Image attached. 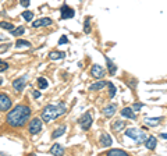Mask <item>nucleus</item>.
Masks as SVG:
<instances>
[{
    "mask_svg": "<svg viewBox=\"0 0 167 156\" xmlns=\"http://www.w3.org/2000/svg\"><path fill=\"white\" fill-rule=\"evenodd\" d=\"M161 121V117H146L145 119V124L148 127H156L157 124H160Z\"/></svg>",
    "mask_w": 167,
    "mask_h": 156,
    "instance_id": "nucleus-16",
    "label": "nucleus"
},
{
    "mask_svg": "<svg viewBox=\"0 0 167 156\" xmlns=\"http://www.w3.org/2000/svg\"><path fill=\"white\" fill-rule=\"evenodd\" d=\"M124 134H125V136H128V138H132L134 141L136 142V144H143L145 139L148 138L146 134H145L143 131H142V130H138V128H134V127L127 128Z\"/></svg>",
    "mask_w": 167,
    "mask_h": 156,
    "instance_id": "nucleus-3",
    "label": "nucleus"
},
{
    "mask_svg": "<svg viewBox=\"0 0 167 156\" xmlns=\"http://www.w3.org/2000/svg\"><path fill=\"white\" fill-rule=\"evenodd\" d=\"M19 4H21L22 7L28 8L29 7V4H31V0H19Z\"/></svg>",
    "mask_w": 167,
    "mask_h": 156,
    "instance_id": "nucleus-33",
    "label": "nucleus"
},
{
    "mask_svg": "<svg viewBox=\"0 0 167 156\" xmlns=\"http://www.w3.org/2000/svg\"><path fill=\"white\" fill-rule=\"evenodd\" d=\"M32 95H33V98H35V99H39V98L42 96V93H41L39 91H33V92H32Z\"/></svg>",
    "mask_w": 167,
    "mask_h": 156,
    "instance_id": "nucleus-34",
    "label": "nucleus"
},
{
    "mask_svg": "<svg viewBox=\"0 0 167 156\" xmlns=\"http://www.w3.org/2000/svg\"><path fill=\"white\" fill-rule=\"evenodd\" d=\"M121 116L122 117H127V119H130V120H135L136 119V116H135V113H134V109L132 107H124L121 111Z\"/></svg>",
    "mask_w": 167,
    "mask_h": 156,
    "instance_id": "nucleus-14",
    "label": "nucleus"
},
{
    "mask_svg": "<svg viewBox=\"0 0 167 156\" xmlns=\"http://www.w3.org/2000/svg\"><path fill=\"white\" fill-rule=\"evenodd\" d=\"M79 2H84V0H79Z\"/></svg>",
    "mask_w": 167,
    "mask_h": 156,
    "instance_id": "nucleus-37",
    "label": "nucleus"
},
{
    "mask_svg": "<svg viewBox=\"0 0 167 156\" xmlns=\"http://www.w3.org/2000/svg\"><path fill=\"white\" fill-rule=\"evenodd\" d=\"M64 57H66V53L64 52H57V50H54V52L49 53L50 60H60V58H64Z\"/></svg>",
    "mask_w": 167,
    "mask_h": 156,
    "instance_id": "nucleus-20",
    "label": "nucleus"
},
{
    "mask_svg": "<svg viewBox=\"0 0 167 156\" xmlns=\"http://www.w3.org/2000/svg\"><path fill=\"white\" fill-rule=\"evenodd\" d=\"M106 85H107V82L106 81H97V82H93L91 86H89V89L91 91H100V89L106 88Z\"/></svg>",
    "mask_w": 167,
    "mask_h": 156,
    "instance_id": "nucleus-19",
    "label": "nucleus"
},
{
    "mask_svg": "<svg viewBox=\"0 0 167 156\" xmlns=\"http://www.w3.org/2000/svg\"><path fill=\"white\" fill-rule=\"evenodd\" d=\"M105 60H106V66H107V70H109V74H110V75H114V74L117 72V66L110 60V58L107 57V56H105Z\"/></svg>",
    "mask_w": 167,
    "mask_h": 156,
    "instance_id": "nucleus-17",
    "label": "nucleus"
},
{
    "mask_svg": "<svg viewBox=\"0 0 167 156\" xmlns=\"http://www.w3.org/2000/svg\"><path fill=\"white\" fill-rule=\"evenodd\" d=\"M7 68H8V64L6 63V61L0 60V72H2V71H6Z\"/></svg>",
    "mask_w": 167,
    "mask_h": 156,
    "instance_id": "nucleus-30",
    "label": "nucleus"
},
{
    "mask_svg": "<svg viewBox=\"0 0 167 156\" xmlns=\"http://www.w3.org/2000/svg\"><path fill=\"white\" fill-rule=\"evenodd\" d=\"M27 80H28V75H22V77H19V78H17V80L13 81V89L17 92V93H19V92L24 91Z\"/></svg>",
    "mask_w": 167,
    "mask_h": 156,
    "instance_id": "nucleus-7",
    "label": "nucleus"
},
{
    "mask_svg": "<svg viewBox=\"0 0 167 156\" xmlns=\"http://www.w3.org/2000/svg\"><path fill=\"white\" fill-rule=\"evenodd\" d=\"M66 130H67L66 125H61V127L56 128V130L53 131V134H52V138H53V139H56V138H58V136H61L64 132H66Z\"/></svg>",
    "mask_w": 167,
    "mask_h": 156,
    "instance_id": "nucleus-22",
    "label": "nucleus"
},
{
    "mask_svg": "<svg viewBox=\"0 0 167 156\" xmlns=\"http://www.w3.org/2000/svg\"><path fill=\"white\" fill-rule=\"evenodd\" d=\"M75 15V10L67 4H63L60 8V20H68Z\"/></svg>",
    "mask_w": 167,
    "mask_h": 156,
    "instance_id": "nucleus-8",
    "label": "nucleus"
},
{
    "mask_svg": "<svg viewBox=\"0 0 167 156\" xmlns=\"http://www.w3.org/2000/svg\"><path fill=\"white\" fill-rule=\"evenodd\" d=\"M67 111L66 109V103L64 102H58L57 105H47L46 107L42 110L41 113V119L43 120L45 123H50L53 120H56L57 117L63 116Z\"/></svg>",
    "mask_w": 167,
    "mask_h": 156,
    "instance_id": "nucleus-2",
    "label": "nucleus"
},
{
    "mask_svg": "<svg viewBox=\"0 0 167 156\" xmlns=\"http://www.w3.org/2000/svg\"><path fill=\"white\" fill-rule=\"evenodd\" d=\"M156 145H157V141H156L155 136H148V138L145 139V146H146V149L155 150Z\"/></svg>",
    "mask_w": 167,
    "mask_h": 156,
    "instance_id": "nucleus-15",
    "label": "nucleus"
},
{
    "mask_svg": "<svg viewBox=\"0 0 167 156\" xmlns=\"http://www.w3.org/2000/svg\"><path fill=\"white\" fill-rule=\"evenodd\" d=\"M15 47L17 49H19V47H31V42L25 41V39H17Z\"/></svg>",
    "mask_w": 167,
    "mask_h": 156,
    "instance_id": "nucleus-23",
    "label": "nucleus"
},
{
    "mask_svg": "<svg viewBox=\"0 0 167 156\" xmlns=\"http://www.w3.org/2000/svg\"><path fill=\"white\" fill-rule=\"evenodd\" d=\"M0 28L11 31V29H14V25L11 24V22H4V21H2V22H0Z\"/></svg>",
    "mask_w": 167,
    "mask_h": 156,
    "instance_id": "nucleus-29",
    "label": "nucleus"
},
{
    "mask_svg": "<svg viewBox=\"0 0 167 156\" xmlns=\"http://www.w3.org/2000/svg\"><path fill=\"white\" fill-rule=\"evenodd\" d=\"M63 153H64V148L60 144H53V146L50 148V155L58 156V155H63Z\"/></svg>",
    "mask_w": 167,
    "mask_h": 156,
    "instance_id": "nucleus-18",
    "label": "nucleus"
},
{
    "mask_svg": "<svg viewBox=\"0 0 167 156\" xmlns=\"http://www.w3.org/2000/svg\"><path fill=\"white\" fill-rule=\"evenodd\" d=\"M68 43V38L66 35H63L60 39H58V45H67Z\"/></svg>",
    "mask_w": 167,
    "mask_h": 156,
    "instance_id": "nucleus-31",
    "label": "nucleus"
},
{
    "mask_svg": "<svg viewBox=\"0 0 167 156\" xmlns=\"http://www.w3.org/2000/svg\"><path fill=\"white\" fill-rule=\"evenodd\" d=\"M0 84H2V80H0Z\"/></svg>",
    "mask_w": 167,
    "mask_h": 156,
    "instance_id": "nucleus-36",
    "label": "nucleus"
},
{
    "mask_svg": "<svg viewBox=\"0 0 167 156\" xmlns=\"http://www.w3.org/2000/svg\"><path fill=\"white\" fill-rule=\"evenodd\" d=\"M107 86H109V96H110V99H111V98H114V95H116L117 88L111 82H107Z\"/></svg>",
    "mask_w": 167,
    "mask_h": 156,
    "instance_id": "nucleus-28",
    "label": "nucleus"
},
{
    "mask_svg": "<svg viewBox=\"0 0 167 156\" xmlns=\"http://www.w3.org/2000/svg\"><path fill=\"white\" fill-rule=\"evenodd\" d=\"M143 107V105L142 103H139V102H136V103H134V106H132V109H134V111H139Z\"/></svg>",
    "mask_w": 167,
    "mask_h": 156,
    "instance_id": "nucleus-32",
    "label": "nucleus"
},
{
    "mask_svg": "<svg viewBox=\"0 0 167 156\" xmlns=\"http://www.w3.org/2000/svg\"><path fill=\"white\" fill-rule=\"evenodd\" d=\"M160 136L163 139H167V132H163V134H160Z\"/></svg>",
    "mask_w": 167,
    "mask_h": 156,
    "instance_id": "nucleus-35",
    "label": "nucleus"
},
{
    "mask_svg": "<svg viewBox=\"0 0 167 156\" xmlns=\"http://www.w3.org/2000/svg\"><path fill=\"white\" fill-rule=\"evenodd\" d=\"M99 144H100V146H103V148H109V146H111V144H113V139H111V136L109 135V134L105 132V134L100 135Z\"/></svg>",
    "mask_w": 167,
    "mask_h": 156,
    "instance_id": "nucleus-11",
    "label": "nucleus"
},
{
    "mask_svg": "<svg viewBox=\"0 0 167 156\" xmlns=\"http://www.w3.org/2000/svg\"><path fill=\"white\" fill-rule=\"evenodd\" d=\"M25 33V28L24 27H18V28H14V29H11V35L14 36H21Z\"/></svg>",
    "mask_w": 167,
    "mask_h": 156,
    "instance_id": "nucleus-24",
    "label": "nucleus"
},
{
    "mask_svg": "<svg viewBox=\"0 0 167 156\" xmlns=\"http://www.w3.org/2000/svg\"><path fill=\"white\" fill-rule=\"evenodd\" d=\"M36 82H38V86H39L41 89L47 88V85H49V84H47V81H46V78H45V77H39Z\"/></svg>",
    "mask_w": 167,
    "mask_h": 156,
    "instance_id": "nucleus-26",
    "label": "nucleus"
},
{
    "mask_svg": "<svg viewBox=\"0 0 167 156\" xmlns=\"http://www.w3.org/2000/svg\"><path fill=\"white\" fill-rule=\"evenodd\" d=\"M106 74V70L103 68L102 66H99V64H93L91 68V75L93 78H97V80H100V78H103Z\"/></svg>",
    "mask_w": 167,
    "mask_h": 156,
    "instance_id": "nucleus-9",
    "label": "nucleus"
},
{
    "mask_svg": "<svg viewBox=\"0 0 167 156\" xmlns=\"http://www.w3.org/2000/svg\"><path fill=\"white\" fill-rule=\"evenodd\" d=\"M42 123L43 120L39 119V117H33L32 120L29 121V125H28V131H29L31 135H36L42 131Z\"/></svg>",
    "mask_w": 167,
    "mask_h": 156,
    "instance_id": "nucleus-4",
    "label": "nucleus"
},
{
    "mask_svg": "<svg viewBox=\"0 0 167 156\" xmlns=\"http://www.w3.org/2000/svg\"><path fill=\"white\" fill-rule=\"evenodd\" d=\"M106 155L107 156H127L128 153L122 149H110L106 152Z\"/></svg>",
    "mask_w": 167,
    "mask_h": 156,
    "instance_id": "nucleus-21",
    "label": "nucleus"
},
{
    "mask_svg": "<svg viewBox=\"0 0 167 156\" xmlns=\"http://www.w3.org/2000/svg\"><path fill=\"white\" fill-rule=\"evenodd\" d=\"M22 18L25 20V21H32L33 20V13L29 10H25L24 13H22Z\"/></svg>",
    "mask_w": 167,
    "mask_h": 156,
    "instance_id": "nucleus-27",
    "label": "nucleus"
},
{
    "mask_svg": "<svg viewBox=\"0 0 167 156\" xmlns=\"http://www.w3.org/2000/svg\"><path fill=\"white\" fill-rule=\"evenodd\" d=\"M91 18L89 17H86L85 21H84V32L85 33H91Z\"/></svg>",
    "mask_w": 167,
    "mask_h": 156,
    "instance_id": "nucleus-25",
    "label": "nucleus"
},
{
    "mask_svg": "<svg viewBox=\"0 0 167 156\" xmlns=\"http://www.w3.org/2000/svg\"><path fill=\"white\" fill-rule=\"evenodd\" d=\"M92 123H93V119H92V116H91L89 111H86V113L79 119V125H81V128H82L84 131H88L89 128L92 127Z\"/></svg>",
    "mask_w": 167,
    "mask_h": 156,
    "instance_id": "nucleus-6",
    "label": "nucleus"
},
{
    "mask_svg": "<svg viewBox=\"0 0 167 156\" xmlns=\"http://www.w3.org/2000/svg\"><path fill=\"white\" fill-rule=\"evenodd\" d=\"M53 20L49 18V17H42V18L36 20V21L32 22V27L33 28H42V27H49V25H52Z\"/></svg>",
    "mask_w": 167,
    "mask_h": 156,
    "instance_id": "nucleus-10",
    "label": "nucleus"
},
{
    "mask_svg": "<svg viewBox=\"0 0 167 156\" xmlns=\"http://www.w3.org/2000/svg\"><path fill=\"white\" fill-rule=\"evenodd\" d=\"M116 111H117V105L116 103H110V105L105 106V109H103V114H105L106 117H111Z\"/></svg>",
    "mask_w": 167,
    "mask_h": 156,
    "instance_id": "nucleus-13",
    "label": "nucleus"
},
{
    "mask_svg": "<svg viewBox=\"0 0 167 156\" xmlns=\"http://www.w3.org/2000/svg\"><path fill=\"white\" fill-rule=\"evenodd\" d=\"M125 125H127L125 121H122V120H116V121L111 123V130H113L114 132H121L125 128Z\"/></svg>",
    "mask_w": 167,
    "mask_h": 156,
    "instance_id": "nucleus-12",
    "label": "nucleus"
},
{
    "mask_svg": "<svg viewBox=\"0 0 167 156\" xmlns=\"http://www.w3.org/2000/svg\"><path fill=\"white\" fill-rule=\"evenodd\" d=\"M13 107V100L10 99L7 93H3L0 92V111H8L10 109Z\"/></svg>",
    "mask_w": 167,
    "mask_h": 156,
    "instance_id": "nucleus-5",
    "label": "nucleus"
},
{
    "mask_svg": "<svg viewBox=\"0 0 167 156\" xmlns=\"http://www.w3.org/2000/svg\"><path fill=\"white\" fill-rule=\"evenodd\" d=\"M31 113H32V110H31L29 106L17 105L14 109L8 110L7 116H6V123L11 128H21L28 123Z\"/></svg>",
    "mask_w": 167,
    "mask_h": 156,
    "instance_id": "nucleus-1",
    "label": "nucleus"
}]
</instances>
